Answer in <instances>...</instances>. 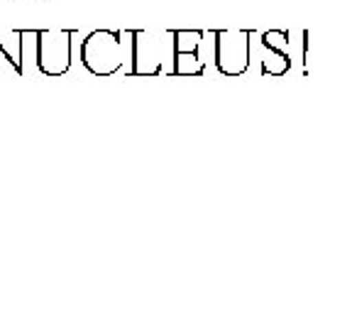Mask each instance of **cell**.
<instances>
[{
  "label": "cell",
  "mask_w": 352,
  "mask_h": 330,
  "mask_svg": "<svg viewBox=\"0 0 352 330\" xmlns=\"http://www.w3.org/2000/svg\"><path fill=\"white\" fill-rule=\"evenodd\" d=\"M120 32L113 30H96L81 42V64L98 78L113 76L122 66Z\"/></svg>",
  "instance_id": "obj_1"
},
{
  "label": "cell",
  "mask_w": 352,
  "mask_h": 330,
  "mask_svg": "<svg viewBox=\"0 0 352 330\" xmlns=\"http://www.w3.org/2000/svg\"><path fill=\"white\" fill-rule=\"evenodd\" d=\"M37 37V69L44 76H61L72 66L74 30H61L59 34L52 30H32Z\"/></svg>",
  "instance_id": "obj_2"
},
{
  "label": "cell",
  "mask_w": 352,
  "mask_h": 330,
  "mask_svg": "<svg viewBox=\"0 0 352 330\" xmlns=\"http://www.w3.org/2000/svg\"><path fill=\"white\" fill-rule=\"evenodd\" d=\"M0 59L8 61V64H10L12 72L20 74V76H22V59H15V56H12L10 52H8L6 47H3V44H0Z\"/></svg>",
  "instance_id": "obj_3"
}]
</instances>
